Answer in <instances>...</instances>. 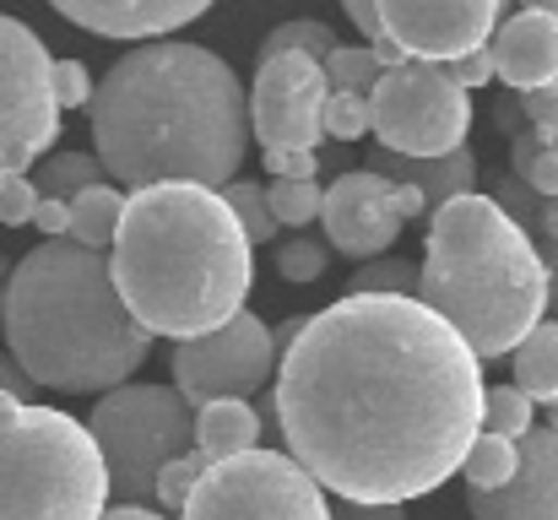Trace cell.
<instances>
[{"mask_svg": "<svg viewBox=\"0 0 558 520\" xmlns=\"http://www.w3.org/2000/svg\"><path fill=\"white\" fill-rule=\"evenodd\" d=\"M331 49H337V33H331L326 22H315V16H293V22H282V27H271V33H266V44H260V60H277V55L326 60Z\"/></svg>", "mask_w": 558, "mask_h": 520, "instance_id": "cb8c5ba5", "label": "cell"}, {"mask_svg": "<svg viewBox=\"0 0 558 520\" xmlns=\"http://www.w3.org/2000/svg\"><path fill=\"white\" fill-rule=\"evenodd\" d=\"M379 22H385V38L401 49V60L456 65L488 49L494 27L505 22V5L494 0H379Z\"/></svg>", "mask_w": 558, "mask_h": 520, "instance_id": "5bb4252c", "label": "cell"}, {"mask_svg": "<svg viewBox=\"0 0 558 520\" xmlns=\"http://www.w3.org/2000/svg\"><path fill=\"white\" fill-rule=\"evenodd\" d=\"M0 326L5 358L33 379V390L109 396L131 385L153 352V337L114 293L109 255L71 239H44L16 261L0 299Z\"/></svg>", "mask_w": 558, "mask_h": 520, "instance_id": "277c9868", "label": "cell"}, {"mask_svg": "<svg viewBox=\"0 0 558 520\" xmlns=\"http://www.w3.org/2000/svg\"><path fill=\"white\" fill-rule=\"evenodd\" d=\"M33 228H38L44 239H65V233H71V211H65V201H44V195H38V206H33Z\"/></svg>", "mask_w": 558, "mask_h": 520, "instance_id": "f35d334b", "label": "cell"}, {"mask_svg": "<svg viewBox=\"0 0 558 520\" xmlns=\"http://www.w3.org/2000/svg\"><path fill=\"white\" fill-rule=\"evenodd\" d=\"M532 401L515 390V385H488L483 390V434H499V439H526L532 434Z\"/></svg>", "mask_w": 558, "mask_h": 520, "instance_id": "4316f807", "label": "cell"}, {"mask_svg": "<svg viewBox=\"0 0 558 520\" xmlns=\"http://www.w3.org/2000/svg\"><path fill=\"white\" fill-rule=\"evenodd\" d=\"M0 299H5V277H0Z\"/></svg>", "mask_w": 558, "mask_h": 520, "instance_id": "681fc988", "label": "cell"}, {"mask_svg": "<svg viewBox=\"0 0 558 520\" xmlns=\"http://www.w3.org/2000/svg\"><path fill=\"white\" fill-rule=\"evenodd\" d=\"M543 428H548V434H558V407L548 412V423H543Z\"/></svg>", "mask_w": 558, "mask_h": 520, "instance_id": "c3c4849f", "label": "cell"}, {"mask_svg": "<svg viewBox=\"0 0 558 520\" xmlns=\"http://www.w3.org/2000/svg\"><path fill=\"white\" fill-rule=\"evenodd\" d=\"M417 304L434 310L472 347L477 363L510 358L548 315L543 250L483 190L445 201L428 217V250L417 266Z\"/></svg>", "mask_w": 558, "mask_h": 520, "instance_id": "5b68a950", "label": "cell"}, {"mask_svg": "<svg viewBox=\"0 0 558 520\" xmlns=\"http://www.w3.org/2000/svg\"><path fill=\"white\" fill-rule=\"evenodd\" d=\"M54 11L98 38H169L206 16L201 0H60Z\"/></svg>", "mask_w": 558, "mask_h": 520, "instance_id": "e0dca14e", "label": "cell"}, {"mask_svg": "<svg viewBox=\"0 0 558 520\" xmlns=\"http://www.w3.org/2000/svg\"><path fill=\"white\" fill-rule=\"evenodd\" d=\"M109 277L147 337L195 342L244 315L255 250L217 190L153 184L125 195L109 244Z\"/></svg>", "mask_w": 558, "mask_h": 520, "instance_id": "3957f363", "label": "cell"}, {"mask_svg": "<svg viewBox=\"0 0 558 520\" xmlns=\"http://www.w3.org/2000/svg\"><path fill=\"white\" fill-rule=\"evenodd\" d=\"M109 472L60 407L0 396V520H104Z\"/></svg>", "mask_w": 558, "mask_h": 520, "instance_id": "8992f818", "label": "cell"}, {"mask_svg": "<svg viewBox=\"0 0 558 520\" xmlns=\"http://www.w3.org/2000/svg\"><path fill=\"white\" fill-rule=\"evenodd\" d=\"M320 201H326V184H288V179H271L266 184V211L282 228H310L320 222Z\"/></svg>", "mask_w": 558, "mask_h": 520, "instance_id": "484cf974", "label": "cell"}, {"mask_svg": "<svg viewBox=\"0 0 558 520\" xmlns=\"http://www.w3.org/2000/svg\"><path fill=\"white\" fill-rule=\"evenodd\" d=\"M180 520H331L326 488L288 450H244L201 472Z\"/></svg>", "mask_w": 558, "mask_h": 520, "instance_id": "9c48e42d", "label": "cell"}, {"mask_svg": "<svg viewBox=\"0 0 558 520\" xmlns=\"http://www.w3.org/2000/svg\"><path fill=\"white\" fill-rule=\"evenodd\" d=\"M543 266H548V304L558 315V250H543Z\"/></svg>", "mask_w": 558, "mask_h": 520, "instance_id": "bcb514c9", "label": "cell"}, {"mask_svg": "<svg viewBox=\"0 0 558 520\" xmlns=\"http://www.w3.org/2000/svg\"><path fill=\"white\" fill-rule=\"evenodd\" d=\"M515 467H521L515 439L477 434V439H472V450H466V461H461V477L472 483V494H499V488H510Z\"/></svg>", "mask_w": 558, "mask_h": 520, "instance_id": "603a6c76", "label": "cell"}, {"mask_svg": "<svg viewBox=\"0 0 558 520\" xmlns=\"http://www.w3.org/2000/svg\"><path fill=\"white\" fill-rule=\"evenodd\" d=\"M488 65H494V82H505L515 98L526 93H543L558 82V22L543 11H510L494 38H488Z\"/></svg>", "mask_w": 558, "mask_h": 520, "instance_id": "9a60e30c", "label": "cell"}, {"mask_svg": "<svg viewBox=\"0 0 558 520\" xmlns=\"http://www.w3.org/2000/svg\"><path fill=\"white\" fill-rule=\"evenodd\" d=\"M515 390L532 407H558V321H543L526 342L515 347Z\"/></svg>", "mask_w": 558, "mask_h": 520, "instance_id": "ffe728a7", "label": "cell"}, {"mask_svg": "<svg viewBox=\"0 0 558 520\" xmlns=\"http://www.w3.org/2000/svg\"><path fill=\"white\" fill-rule=\"evenodd\" d=\"M174 390L185 407H206V401H244L260 385L277 379V352H271V331L260 326V315H233L222 331L195 337V342L174 347Z\"/></svg>", "mask_w": 558, "mask_h": 520, "instance_id": "8fae6325", "label": "cell"}, {"mask_svg": "<svg viewBox=\"0 0 558 520\" xmlns=\"http://www.w3.org/2000/svg\"><path fill=\"white\" fill-rule=\"evenodd\" d=\"M369 169L385 173V179H396V184H407V190H417V195L428 201V211H439L445 201H461V195L477 190V158H472V147H461V153H450V158H428V164H417V158H390V153L374 147Z\"/></svg>", "mask_w": 558, "mask_h": 520, "instance_id": "ac0fdd59", "label": "cell"}, {"mask_svg": "<svg viewBox=\"0 0 558 520\" xmlns=\"http://www.w3.org/2000/svg\"><path fill=\"white\" fill-rule=\"evenodd\" d=\"M320 71H326V87H331V93H359V98H369L385 65H379L374 49H342V44H337V49L320 60Z\"/></svg>", "mask_w": 558, "mask_h": 520, "instance_id": "83f0119b", "label": "cell"}, {"mask_svg": "<svg viewBox=\"0 0 558 520\" xmlns=\"http://www.w3.org/2000/svg\"><path fill=\"white\" fill-rule=\"evenodd\" d=\"M49 49L44 38L16 22L0 16V184L5 179H27L33 164L49 158V147L60 142V104L49 93Z\"/></svg>", "mask_w": 558, "mask_h": 520, "instance_id": "30bf717a", "label": "cell"}, {"mask_svg": "<svg viewBox=\"0 0 558 520\" xmlns=\"http://www.w3.org/2000/svg\"><path fill=\"white\" fill-rule=\"evenodd\" d=\"M49 93H54L60 109H87V104H93V76H87V65H82V60H54V65H49Z\"/></svg>", "mask_w": 558, "mask_h": 520, "instance_id": "d6a6232c", "label": "cell"}, {"mask_svg": "<svg viewBox=\"0 0 558 520\" xmlns=\"http://www.w3.org/2000/svg\"><path fill=\"white\" fill-rule=\"evenodd\" d=\"M320 131H326L331 142H359V136H369V98H359V93H326Z\"/></svg>", "mask_w": 558, "mask_h": 520, "instance_id": "4dcf8cb0", "label": "cell"}, {"mask_svg": "<svg viewBox=\"0 0 558 520\" xmlns=\"http://www.w3.org/2000/svg\"><path fill=\"white\" fill-rule=\"evenodd\" d=\"M326 71L304 55L260 60L255 93H250V136L266 153H320V109H326Z\"/></svg>", "mask_w": 558, "mask_h": 520, "instance_id": "4fadbf2b", "label": "cell"}, {"mask_svg": "<svg viewBox=\"0 0 558 520\" xmlns=\"http://www.w3.org/2000/svg\"><path fill=\"white\" fill-rule=\"evenodd\" d=\"M104 520H169V516H158V510H136V505H114V510H104Z\"/></svg>", "mask_w": 558, "mask_h": 520, "instance_id": "f6af8a7d", "label": "cell"}, {"mask_svg": "<svg viewBox=\"0 0 558 520\" xmlns=\"http://www.w3.org/2000/svg\"><path fill=\"white\" fill-rule=\"evenodd\" d=\"M554 147H558L554 131H543V125H526V131L510 142V173H515V179H526V173H532V164H537L543 153H554Z\"/></svg>", "mask_w": 558, "mask_h": 520, "instance_id": "836d02e7", "label": "cell"}, {"mask_svg": "<svg viewBox=\"0 0 558 520\" xmlns=\"http://www.w3.org/2000/svg\"><path fill=\"white\" fill-rule=\"evenodd\" d=\"M337 520H401V510H390V505H342Z\"/></svg>", "mask_w": 558, "mask_h": 520, "instance_id": "ee69618b", "label": "cell"}, {"mask_svg": "<svg viewBox=\"0 0 558 520\" xmlns=\"http://www.w3.org/2000/svg\"><path fill=\"white\" fill-rule=\"evenodd\" d=\"M472 131V93L450 82L445 65L401 60L396 71H379L369 93V136L390 158H450L466 147Z\"/></svg>", "mask_w": 558, "mask_h": 520, "instance_id": "ba28073f", "label": "cell"}, {"mask_svg": "<svg viewBox=\"0 0 558 520\" xmlns=\"http://www.w3.org/2000/svg\"><path fill=\"white\" fill-rule=\"evenodd\" d=\"M71 244H82V250H109L114 244V228H120V211H125V195L114 190V184H98V190H87V195H76L71 206Z\"/></svg>", "mask_w": 558, "mask_h": 520, "instance_id": "44dd1931", "label": "cell"}, {"mask_svg": "<svg viewBox=\"0 0 558 520\" xmlns=\"http://www.w3.org/2000/svg\"><path fill=\"white\" fill-rule=\"evenodd\" d=\"M532 11H543V16H554V22H558V0H537Z\"/></svg>", "mask_w": 558, "mask_h": 520, "instance_id": "7dc6e473", "label": "cell"}, {"mask_svg": "<svg viewBox=\"0 0 558 520\" xmlns=\"http://www.w3.org/2000/svg\"><path fill=\"white\" fill-rule=\"evenodd\" d=\"M483 363L417 299L348 293L277 358L271 418L288 456L342 505L439 494L483 434Z\"/></svg>", "mask_w": 558, "mask_h": 520, "instance_id": "6da1fadb", "label": "cell"}, {"mask_svg": "<svg viewBox=\"0 0 558 520\" xmlns=\"http://www.w3.org/2000/svg\"><path fill=\"white\" fill-rule=\"evenodd\" d=\"M445 71H450V82H456L461 93H472V87H488V82H494L488 55H466V60H456V65H445Z\"/></svg>", "mask_w": 558, "mask_h": 520, "instance_id": "74e56055", "label": "cell"}, {"mask_svg": "<svg viewBox=\"0 0 558 520\" xmlns=\"http://www.w3.org/2000/svg\"><path fill=\"white\" fill-rule=\"evenodd\" d=\"M201 472H206V461L190 450V456H180V461H169L163 472H158V488H153V499L163 505V516L169 510H185L190 494H195V483H201Z\"/></svg>", "mask_w": 558, "mask_h": 520, "instance_id": "1f68e13d", "label": "cell"}, {"mask_svg": "<svg viewBox=\"0 0 558 520\" xmlns=\"http://www.w3.org/2000/svg\"><path fill=\"white\" fill-rule=\"evenodd\" d=\"M304 321H310V315H288V321H282V326L271 331V352H277V358H282L288 347L299 342V331H304Z\"/></svg>", "mask_w": 558, "mask_h": 520, "instance_id": "7bdbcfd3", "label": "cell"}, {"mask_svg": "<svg viewBox=\"0 0 558 520\" xmlns=\"http://www.w3.org/2000/svg\"><path fill=\"white\" fill-rule=\"evenodd\" d=\"M515 450H521V467L510 488L472 494L466 499L472 520H558V434L532 428L526 439H515Z\"/></svg>", "mask_w": 558, "mask_h": 520, "instance_id": "2e32d148", "label": "cell"}, {"mask_svg": "<svg viewBox=\"0 0 558 520\" xmlns=\"http://www.w3.org/2000/svg\"><path fill=\"white\" fill-rule=\"evenodd\" d=\"M0 396H16V401H33V379L0 352Z\"/></svg>", "mask_w": 558, "mask_h": 520, "instance_id": "b9f144b4", "label": "cell"}, {"mask_svg": "<svg viewBox=\"0 0 558 520\" xmlns=\"http://www.w3.org/2000/svg\"><path fill=\"white\" fill-rule=\"evenodd\" d=\"M353 293H379V299H417V266L401 255H379L353 271Z\"/></svg>", "mask_w": 558, "mask_h": 520, "instance_id": "f1b7e54d", "label": "cell"}, {"mask_svg": "<svg viewBox=\"0 0 558 520\" xmlns=\"http://www.w3.org/2000/svg\"><path fill=\"white\" fill-rule=\"evenodd\" d=\"M33 179V190L44 195V201H76V195H87V190H98L109 173H104V164L93 158V153H49L44 164H38V173H27Z\"/></svg>", "mask_w": 558, "mask_h": 520, "instance_id": "7402d4cb", "label": "cell"}, {"mask_svg": "<svg viewBox=\"0 0 558 520\" xmlns=\"http://www.w3.org/2000/svg\"><path fill=\"white\" fill-rule=\"evenodd\" d=\"M521 109H526V120H532V125H543V131H554L558 136V82L554 87H543V93H526V98H521Z\"/></svg>", "mask_w": 558, "mask_h": 520, "instance_id": "ab89813d", "label": "cell"}, {"mask_svg": "<svg viewBox=\"0 0 558 520\" xmlns=\"http://www.w3.org/2000/svg\"><path fill=\"white\" fill-rule=\"evenodd\" d=\"M423 211H428V201L417 190H407L374 169L337 173V184H326V201H320L326 244L348 261H364V266L379 261L396 244V233Z\"/></svg>", "mask_w": 558, "mask_h": 520, "instance_id": "7c38bea8", "label": "cell"}, {"mask_svg": "<svg viewBox=\"0 0 558 520\" xmlns=\"http://www.w3.org/2000/svg\"><path fill=\"white\" fill-rule=\"evenodd\" d=\"M217 195H222V206L233 211V222H239V233L250 239V250L277 239V222H271V211H266V184H255V179H233V184H222Z\"/></svg>", "mask_w": 558, "mask_h": 520, "instance_id": "d4e9b609", "label": "cell"}, {"mask_svg": "<svg viewBox=\"0 0 558 520\" xmlns=\"http://www.w3.org/2000/svg\"><path fill=\"white\" fill-rule=\"evenodd\" d=\"M266 169L288 184H315L320 179V153H266Z\"/></svg>", "mask_w": 558, "mask_h": 520, "instance_id": "d590c367", "label": "cell"}, {"mask_svg": "<svg viewBox=\"0 0 558 520\" xmlns=\"http://www.w3.org/2000/svg\"><path fill=\"white\" fill-rule=\"evenodd\" d=\"M33 206H38L33 179H5V184H0V222H5V228L33 222Z\"/></svg>", "mask_w": 558, "mask_h": 520, "instance_id": "e575fe53", "label": "cell"}, {"mask_svg": "<svg viewBox=\"0 0 558 520\" xmlns=\"http://www.w3.org/2000/svg\"><path fill=\"white\" fill-rule=\"evenodd\" d=\"M331 266V244L326 239H310V233H293V239H277V271L288 282H320Z\"/></svg>", "mask_w": 558, "mask_h": 520, "instance_id": "f546056e", "label": "cell"}, {"mask_svg": "<svg viewBox=\"0 0 558 520\" xmlns=\"http://www.w3.org/2000/svg\"><path fill=\"white\" fill-rule=\"evenodd\" d=\"M190 439H195V456L206 467L233 461V456H244V450L260 445V412L250 401H206V407H195Z\"/></svg>", "mask_w": 558, "mask_h": 520, "instance_id": "d6986e66", "label": "cell"}, {"mask_svg": "<svg viewBox=\"0 0 558 520\" xmlns=\"http://www.w3.org/2000/svg\"><path fill=\"white\" fill-rule=\"evenodd\" d=\"M494 125H499V131L515 142V136L526 131V109H521V98H510V93H505V98L494 104Z\"/></svg>", "mask_w": 558, "mask_h": 520, "instance_id": "60d3db41", "label": "cell"}, {"mask_svg": "<svg viewBox=\"0 0 558 520\" xmlns=\"http://www.w3.org/2000/svg\"><path fill=\"white\" fill-rule=\"evenodd\" d=\"M190 428H195V412L180 401L174 385H136L131 379V385L109 390L87 418V434H93L104 472H109V494H120V505L147 510L158 472L195 450Z\"/></svg>", "mask_w": 558, "mask_h": 520, "instance_id": "52a82bcc", "label": "cell"}, {"mask_svg": "<svg viewBox=\"0 0 558 520\" xmlns=\"http://www.w3.org/2000/svg\"><path fill=\"white\" fill-rule=\"evenodd\" d=\"M521 184H526V190H532L537 201H558V147H554V153H543V158L532 164V173H526Z\"/></svg>", "mask_w": 558, "mask_h": 520, "instance_id": "8d00e7d4", "label": "cell"}, {"mask_svg": "<svg viewBox=\"0 0 558 520\" xmlns=\"http://www.w3.org/2000/svg\"><path fill=\"white\" fill-rule=\"evenodd\" d=\"M98 164L109 179L153 184H233L250 153V98L239 71L201 44H142L120 55L87 104Z\"/></svg>", "mask_w": 558, "mask_h": 520, "instance_id": "7a4b0ae2", "label": "cell"}]
</instances>
